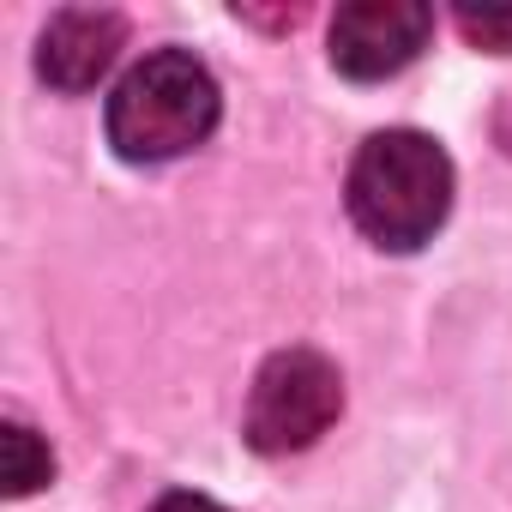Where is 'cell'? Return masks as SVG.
Segmentation results:
<instances>
[{
    "instance_id": "8",
    "label": "cell",
    "mask_w": 512,
    "mask_h": 512,
    "mask_svg": "<svg viewBox=\"0 0 512 512\" xmlns=\"http://www.w3.org/2000/svg\"><path fill=\"white\" fill-rule=\"evenodd\" d=\"M151 512H229V506H217L211 494H187V488H175V494H163Z\"/></svg>"
},
{
    "instance_id": "6",
    "label": "cell",
    "mask_w": 512,
    "mask_h": 512,
    "mask_svg": "<svg viewBox=\"0 0 512 512\" xmlns=\"http://www.w3.org/2000/svg\"><path fill=\"white\" fill-rule=\"evenodd\" d=\"M0 458H7V494H37V488L55 476L49 446H43L25 422H7V428H0Z\"/></svg>"
},
{
    "instance_id": "4",
    "label": "cell",
    "mask_w": 512,
    "mask_h": 512,
    "mask_svg": "<svg viewBox=\"0 0 512 512\" xmlns=\"http://www.w3.org/2000/svg\"><path fill=\"white\" fill-rule=\"evenodd\" d=\"M434 37V13L416 0H350L332 19V67L344 79H392Z\"/></svg>"
},
{
    "instance_id": "7",
    "label": "cell",
    "mask_w": 512,
    "mask_h": 512,
    "mask_svg": "<svg viewBox=\"0 0 512 512\" xmlns=\"http://www.w3.org/2000/svg\"><path fill=\"white\" fill-rule=\"evenodd\" d=\"M458 31L476 43V49H494V55H512V7H458Z\"/></svg>"
},
{
    "instance_id": "2",
    "label": "cell",
    "mask_w": 512,
    "mask_h": 512,
    "mask_svg": "<svg viewBox=\"0 0 512 512\" xmlns=\"http://www.w3.org/2000/svg\"><path fill=\"white\" fill-rule=\"evenodd\" d=\"M217 79L187 49L145 55L109 97V145L127 163H175L199 151L217 127Z\"/></svg>"
},
{
    "instance_id": "1",
    "label": "cell",
    "mask_w": 512,
    "mask_h": 512,
    "mask_svg": "<svg viewBox=\"0 0 512 512\" xmlns=\"http://www.w3.org/2000/svg\"><path fill=\"white\" fill-rule=\"evenodd\" d=\"M452 211V157L416 133H374L350 163V217L386 253H416Z\"/></svg>"
},
{
    "instance_id": "3",
    "label": "cell",
    "mask_w": 512,
    "mask_h": 512,
    "mask_svg": "<svg viewBox=\"0 0 512 512\" xmlns=\"http://www.w3.org/2000/svg\"><path fill=\"white\" fill-rule=\"evenodd\" d=\"M338 410H344L338 362L320 350H278L260 368L253 398H247V446L266 452V458L302 452L338 422Z\"/></svg>"
},
{
    "instance_id": "5",
    "label": "cell",
    "mask_w": 512,
    "mask_h": 512,
    "mask_svg": "<svg viewBox=\"0 0 512 512\" xmlns=\"http://www.w3.org/2000/svg\"><path fill=\"white\" fill-rule=\"evenodd\" d=\"M127 49V19L109 13V7H67L49 19L43 43H37V73L55 85V91H91L115 55Z\"/></svg>"
}]
</instances>
